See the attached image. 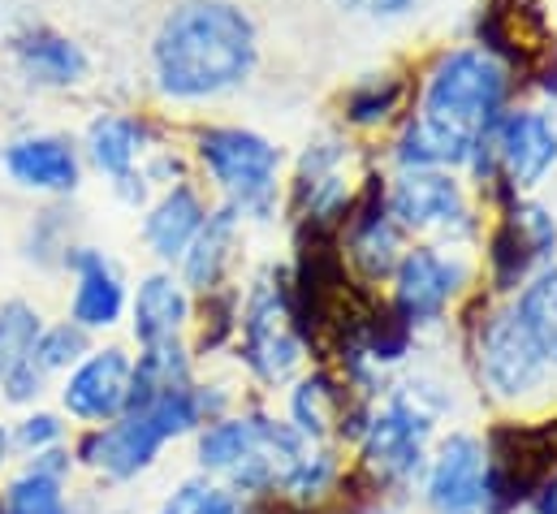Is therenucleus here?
Instances as JSON below:
<instances>
[{"instance_id":"obj_5","label":"nucleus","mask_w":557,"mask_h":514,"mask_svg":"<svg viewBox=\"0 0 557 514\" xmlns=\"http://www.w3.org/2000/svg\"><path fill=\"white\" fill-rule=\"evenodd\" d=\"M436 424L423 406H416L407 393L389 386V393L372 406V419L355 445L359 454V476L372 485V493L381 502H403L411 498L423 480L432 441H436Z\"/></svg>"},{"instance_id":"obj_14","label":"nucleus","mask_w":557,"mask_h":514,"mask_svg":"<svg viewBox=\"0 0 557 514\" xmlns=\"http://www.w3.org/2000/svg\"><path fill=\"white\" fill-rule=\"evenodd\" d=\"M493 164H497V178L519 195V191H532L549 169L557 164V130L545 113L536 109H515V113H502V122L493 126V134L484 138Z\"/></svg>"},{"instance_id":"obj_2","label":"nucleus","mask_w":557,"mask_h":514,"mask_svg":"<svg viewBox=\"0 0 557 514\" xmlns=\"http://www.w3.org/2000/svg\"><path fill=\"white\" fill-rule=\"evenodd\" d=\"M256 26L230 0H186L177 4L151 48L160 91L173 100L221 96L256 70Z\"/></svg>"},{"instance_id":"obj_17","label":"nucleus","mask_w":557,"mask_h":514,"mask_svg":"<svg viewBox=\"0 0 557 514\" xmlns=\"http://www.w3.org/2000/svg\"><path fill=\"white\" fill-rule=\"evenodd\" d=\"M65 268L74 272V294H70V316L83 333H104L113 329L131 298H126V281L117 272V264L104 256V252H91V247H74L65 256Z\"/></svg>"},{"instance_id":"obj_12","label":"nucleus","mask_w":557,"mask_h":514,"mask_svg":"<svg viewBox=\"0 0 557 514\" xmlns=\"http://www.w3.org/2000/svg\"><path fill=\"white\" fill-rule=\"evenodd\" d=\"M131 377H135V355L122 346H91L83 364H74L61 377V415L83 428L113 424L131 411Z\"/></svg>"},{"instance_id":"obj_29","label":"nucleus","mask_w":557,"mask_h":514,"mask_svg":"<svg viewBox=\"0 0 557 514\" xmlns=\"http://www.w3.org/2000/svg\"><path fill=\"white\" fill-rule=\"evenodd\" d=\"M39 333H44V316L26 298L0 303V377H9L17 364L35 355Z\"/></svg>"},{"instance_id":"obj_16","label":"nucleus","mask_w":557,"mask_h":514,"mask_svg":"<svg viewBox=\"0 0 557 514\" xmlns=\"http://www.w3.org/2000/svg\"><path fill=\"white\" fill-rule=\"evenodd\" d=\"M403 234H407V230L394 221L389 195H385V186H376V182H372V186L350 204V212H346V252H350V264H355L363 277H372V281L394 277V268L403 264V256H407Z\"/></svg>"},{"instance_id":"obj_23","label":"nucleus","mask_w":557,"mask_h":514,"mask_svg":"<svg viewBox=\"0 0 557 514\" xmlns=\"http://www.w3.org/2000/svg\"><path fill=\"white\" fill-rule=\"evenodd\" d=\"M4 164L22 186H35V191H74L78 182L74 147L61 138H22L4 151Z\"/></svg>"},{"instance_id":"obj_24","label":"nucleus","mask_w":557,"mask_h":514,"mask_svg":"<svg viewBox=\"0 0 557 514\" xmlns=\"http://www.w3.org/2000/svg\"><path fill=\"white\" fill-rule=\"evenodd\" d=\"M195 355L186 342H160V346H143L135 355V377H131V411L147 406L173 389L195 386Z\"/></svg>"},{"instance_id":"obj_31","label":"nucleus","mask_w":557,"mask_h":514,"mask_svg":"<svg viewBox=\"0 0 557 514\" xmlns=\"http://www.w3.org/2000/svg\"><path fill=\"white\" fill-rule=\"evenodd\" d=\"M13 445H17V458H30V454H44V450H57V445H70V419L61 411H44V406H30L22 411L13 424Z\"/></svg>"},{"instance_id":"obj_13","label":"nucleus","mask_w":557,"mask_h":514,"mask_svg":"<svg viewBox=\"0 0 557 514\" xmlns=\"http://www.w3.org/2000/svg\"><path fill=\"white\" fill-rule=\"evenodd\" d=\"M557 252V221L549 208L515 199L502 225L493 230L488 243V277L497 294H519L541 268L554 264Z\"/></svg>"},{"instance_id":"obj_18","label":"nucleus","mask_w":557,"mask_h":514,"mask_svg":"<svg viewBox=\"0 0 557 514\" xmlns=\"http://www.w3.org/2000/svg\"><path fill=\"white\" fill-rule=\"evenodd\" d=\"M190 316H195L190 290L173 272L143 277L135 298H131V333H135L139 351L143 346H160V342H182Z\"/></svg>"},{"instance_id":"obj_35","label":"nucleus","mask_w":557,"mask_h":514,"mask_svg":"<svg viewBox=\"0 0 557 514\" xmlns=\"http://www.w3.org/2000/svg\"><path fill=\"white\" fill-rule=\"evenodd\" d=\"M515 514H557V467L528 493V502Z\"/></svg>"},{"instance_id":"obj_7","label":"nucleus","mask_w":557,"mask_h":514,"mask_svg":"<svg viewBox=\"0 0 557 514\" xmlns=\"http://www.w3.org/2000/svg\"><path fill=\"white\" fill-rule=\"evenodd\" d=\"M416 493L428 514H510L497 489V463L488 437L462 428L432 441Z\"/></svg>"},{"instance_id":"obj_32","label":"nucleus","mask_w":557,"mask_h":514,"mask_svg":"<svg viewBox=\"0 0 557 514\" xmlns=\"http://www.w3.org/2000/svg\"><path fill=\"white\" fill-rule=\"evenodd\" d=\"M398 105H403L398 78H368L346 96V118L355 126H381L389 122V113H398Z\"/></svg>"},{"instance_id":"obj_10","label":"nucleus","mask_w":557,"mask_h":514,"mask_svg":"<svg viewBox=\"0 0 557 514\" xmlns=\"http://www.w3.org/2000/svg\"><path fill=\"white\" fill-rule=\"evenodd\" d=\"M471 268L467 259L445 247H411L403 264L394 268V298L389 307L407 329H432L449 316L454 298L467 290Z\"/></svg>"},{"instance_id":"obj_9","label":"nucleus","mask_w":557,"mask_h":514,"mask_svg":"<svg viewBox=\"0 0 557 514\" xmlns=\"http://www.w3.org/2000/svg\"><path fill=\"white\" fill-rule=\"evenodd\" d=\"M471 364H475L480 386L488 389L497 402H523L536 389H545V381L554 377L549 364L528 342V333H523V325L515 320L510 307L484 311V320H475V329H471Z\"/></svg>"},{"instance_id":"obj_22","label":"nucleus","mask_w":557,"mask_h":514,"mask_svg":"<svg viewBox=\"0 0 557 514\" xmlns=\"http://www.w3.org/2000/svg\"><path fill=\"white\" fill-rule=\"evenodd\" d=\"M337 493H346V463H342L337 445H307V454L285 476L277 502L289 511H320Z\"/></svg>"},{"instance_id":"obj_28","label":"nucleus","mask_w":557,"mask_h":514,"mask_svg":"<svg viewBox=\"0 0 557 514\" xmlns=\"http://www.w3.org/2000/svg\"><path fill=\"white\" fill-rule=\"evenodd\" d=\"M17 52H22V65H26L39 83H52V87L78 83L83 70H87L78 44L61 39V35H52V30H35V35H26V39L17 44Z\"/></svg>"},{"instance_id":"obj_6","label":"nucleus","mask_w":557,"mask_h":514,"mask_svg":"<svg viewBox=\"0 0 557 514\" xmlns=\"http://www.w3.org/2000/svg\"><path fill=\"white\" fill-rule=\"evenodd\" d=\"M238 364L260 386H285L307 355V333L294 311V285L285 268H269L238 307Z\"/></svg>"},{"instance_id":"obj_25","label":"nucleus","mask_w":557,"mask_h":514,"mask_svg":"<svg viewBox=\"0 0 557 514\" xmlns=\"http://www.w3.org/2000/svg\"><path fill=\"white\" fill-rule=\"evenodd\" d=\"M143 138H147V130L139 122H131V118H100L96 126H91V160L100 164V173H109L117 186H122V195H131V199H139L143 186L135 182V164H139L143 156Z\"/></svg>"},{"instance_id":"obj_20","label":"nucleus","mask_w":557,"mask_h":514,"mask_svg":"<svg viewBox=\"0 0 557 514\" xmlns=\"http://www.w3.org/2000/svg\"><path fill=\"white\" fill-rule=\"evenodd\" d=\"M238 212L234 208H221L203 221V230L195 234L190 252L182 256V285L186 290H199V294H216L221 281H225V268L234 259V243H238Z\"/></svg>"},{"instance_id":"obj_33","label":"nucleus","mask_w":557,"mask_h":514,"mask_svg":"<svg viewBox=\"0 0 557 514\" xmlns=\"http://www.w3.org/2000/svg\"><path fill=\"white\" fill-rule=\"evenodd\" d=\"M48 381H52V377H48L35 359H26V364H17L9 377H0V397H4L9 406H17V411H30V406H39Z\"/></svg>"},{"instance_id":"obj_4","label":"nucleus","mask_w":557,"mask_h":514,"mask_svg":"<svg viewBox=\"0 0 557 514\" xmlns=\"http://www.w3.org/2000/svg\"><path fill=\"white\" fill-rule=\"evenodd\" d=\"M203 406H199V389H173L147 406L126 411L122 419L113 424H100V428H83L70 445H74V463L78 472L96 476L100 485L109 489H126L143 480L160 454L182 441V437H195L203 428Z\"/></svg>"},{"instance_id":"obj_19","label":"nucleus","mask_w":557,"mask_h":514,"mask_svg":"<svg viewBox=\"0 0 557 514\" xmlns=\"http://www.w3.org/2000/svg\"><path fill=\"white\" fill-rule=\"evenodd\" d=\"M346 406H350V389L342 386L333 372L315 368V372L298 377L294 389L285 393V415H281V419H285L307 445H333Z\"/></svg>"},{"instance_id":"obj_30","label":"nucleus","mask_w":557,"mask_h":514,"mask_svg":"<svg viewBox=\"0 0 557 514\" xmlns=\"http://www.w3.org/2000/svg\"><path fill=\"white\" fill-rule=\"evenodd\" d=\"M87 351H91V333H83L74 320H57V325H44V333H39L30 359H35L48 377H65L74 364H83Z\"/></svg>"},{"instance_id":"obj_3","label":"nucleus","mask_w":557,"mask_h":514,"mask_svg":"<svg viewBox=\"0 0 557 514\" xmlns=\"http://www.w3.org/2000/svg\"><path fill=\"white\" fill-rule=\"evenodd\" d=\"M302 454L307 441L269 411H230L195 432V472L251 506L277 502L285 476Z\"/></svg>"},{"instance_id":"obj_1","label":"nucleus","mask_w":557,"mask_h":514,"mask_svg":"<svg viewBox=\"0 0 557 514\" xmlns=\"http://www.w3.org/2000/svg\"><path fill=\"white\" fill-rule=\"evenodd\" d=\"M510 100V74L484 48L445 52L428 83L419 113L398 138L403 169H467L484 138L502 122Z\"/></svg>"},{"instance_id":"obj_21","label":"nucleus","mask_w":557,"mask_h":514,"mask_svg":"<svg viewBox=\"0 0 557 514\" xmlns=\"http://www.w3.org/2000/svg\"><path fill=\"white\" fill-rule=\"evenodd\" d=\"M203 221H208V212H203L199 195H195L190 186H173V191L147 212L143 238H147V247L160 259H182L190 252L195 234L203 230Z\"/></svg>"},{"instance_id":"obj_15","label":"nucleus","mask_w":557,"mask_h":514,"mask_svg":"<svg viewBox=\"0 0 557 514\" xmlns=\"http://www.w3.org/2000/svg\"><path fill=\"white\" fill-rule=\"evenodd\" d=\"M346 164H350V143H342V138H320L302 151L298 178H294V204L307 225L333 230L337 221H346V212L355 204Z\"/></svg>"},{"instance_id":"obj_37","label":"nucleus","mask_w":557,"mask_h":514,"mask_svg":"<svg viewBox=\"0 0 557 514\" xmlns=\"http://www.w3.org/2000/svg\"><path fill=\"white\" fill-rule=\"evenodd\" d=\"M346 514H407V511H403V506H394V502L372 498V502H363V506H350Z\"/></svg>"},{"instance_id":"obj_34","label":"nucleus","mask_w":557,"mask_h":514,"mask_svg":"<svg viewBox=\"0 0 557 514\" xmlns=\"http://www.w3.org/2000/svg\"><path fill=\"white\" fill-rule=\"evenodd\" d=\"M337 4L363 17H403L407 9H416V0H337Z\"/></svg>"},{"instance_id":"obj_27","label":"nucleus","mask_w":557,"mask_h":514,"mask_svg":"<svg viewBox=\"0 0 557 514\" xmlns=\"http://www.w3.org/2000/svg\"><path fill=\"white\" fill-rule=\"evenodd\" d=\"M151 514H251V502H243L225 485L190 472V476H182L177 485H169L160 493V502L151 506Z\"/></svg>"},{"instance_id":"obj_26","label":"nucleus","mask_w":557,"mask_h":514,"mask_svg":"<svg viewBox=\"0 0 557 514\" xmlns=\"http://www.w3.org/2000/svg\"><path fill=\"white\" fill-rule=\"evenodd\" d=\"M515 320L523 325L528 342L536 346V355L549 364V372H557V264L541 268L510 303Z\"/></svg>"},{"instance_id":"obj_11","label":"nucleus","mask_w":557,"mask_h":514,"mask_svg":"<svg viewBox=\"0 0 557 514\" xmlns=\"http://www.w3.org/2000/svg\"><path fill=\"white\" fill-rule=\"evenodd\" d=\"M385 195H389V212L403 230L436 234L445 243L475 238L471 204H467L462 186L449 178V169H403Z\"/></svg>"},{"instance_id":"obj_36","label":"nucleus","mask_w":557,"mask_h":514,"mask_svg":"<svg viewBox=\"0 0 557 514\" xmlns=\"http://www.w3.org/2000/svg\"><path fill=\"white\" fill-rule=\"evenodd\" d=\"M17 467V445H13V428L9 424H0V480L9 476Z\"/></svg>"},{"instance_id":"obj_8","label":"nucleus","mask_w":557,"mask_h":514,"mask_svg":"<svg viewBox=\"0 0 557 514\" xmlns=\"http://www.w3.org/2000/svg\"><path fill=\"white\" fill-rule=\"evenodd\" d=\"M199 160L225 191L230 208L238 217L269 221L277 208V182H281V151L251 134V130H203L199 134Z\"/></svg>"}]
</instances>
